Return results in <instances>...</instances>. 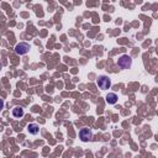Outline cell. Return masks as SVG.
<instances>
[{
    "mask_svg": "<svg viewBox=\"0 0 158 158\" xmlns=\"http://www.w3.org/2000/svg\"><path fill=\"white\" fill-rule=\"evenodd\" d=\"M1 68H2V64H1V63H0V70H1Z\"/></svg>",
    "mask_w": 158,
    "mask_h": 158,
    "instance_id": "9c48e42d",
    "label": "cell"
},
{
    "mask_svg": "<svg viewBox=\"0 0 158 158\" xmlns=\"http://www.w3.org/2000/svg\"><path fill=\"white\" fill-rule=\"evenodd\" d=\"M98 85H99L100 89L106 90V89H109V88L111 86V80H110L109 77L101 75V77H99V79H98Z\"/></svg>",
    "mask_w": 158,
    "mask_h": 158,
    "instance_id": "7a4b0ae2",
    "label": "cell"
},
{
    "mask_svg": "<svg viewBox=\"0 0 158 158\" xmlns=\"http://www.w3.org/2000/svg\"><path fill=\"white\" fill-rule=\"evenodd\" d=\"M28 51H30V44L26 43V42H21V43H19V44L15 47V52H16L17 54H20V56L26 54Z\"/></svg>",
    "mask_w": 158,
    "mask_h": 158,
    "instance_id": "277c9868",
    "label": "cell"
},
{
    "mask_svg": "<svg viewBox=\"0 0 158 158\" xmlns=\"http://www.w3.org/2000/svg\"><path fill=\"white\" fill-rule=\"evenodd\" d=\"M117 64H118V67L122 68V69H128V68H131V65H132V59H131L130 56L123 54V56H121V57L118 58Z\"/></svg>",
    "mask_w": 158,
    "mask_h": 158,
    "instance_id": "6da1fadb",
    "label": "cell"
},
{
    "mask_svg": "<svg viewBox=\"0 0 158 158\" xmlns=\"http://www.w3.org/2000/svg\"><path fill=\"white\" fill-rule=\"evenodd\" d=\"M79 137H80V139L83 142H89L93 138V132L89 128H81L79 131Z\"/></svg>",
    "mask_w": 158,
    "mask_h": 158,
    "instance_id": "3957f363",
    "label": "cell"
},
{
    "mask_svg": "<svg viewBox=\"0 0 158 158\" xmlns=\"http://www.w3.org/2000/svg\"><path fill=\"white\" fill-rule=\"evenodd\" d=\"M4 109V101H2V99H0V111Z\"/></svg>",
    "mask_w": 158,
    "mask_h": 158,
    "instance_id": "ba28073f",
    "label": "cell"
},
{
    "mask_svg": "<svg viewBox=\"0 0 158 158\" xmlns=\"http://www.w3.org/2000/svg\"><path fill=\"white\" fill-rule=\"evenodd\" d=\"M106 102L107 104H116L117 102V95L115 93H109L106 95Z\"/></svg>",
    "mask_w": 158,
    "mask_h": 158,
    "instance_id": "52a82bcc",
    "label": "cell"
},
{
    "mask_svg": "<svg viewBox=\"0 0 158 158\" xmlns=\"http://www.w3.org/2000/svg\"><path fill=\"white\" fill-rule=\"evenodd\" d=\"M23 109L21 107V106H16V107H14L12 109V116L14 117H17V118H20V117H22L23 116Z\"/></svg>",
    "mask_w": 158,
    "mask_h": 158,
    "instance_id": "5b68a950",
    "label": "cell"
},
{
    "mask_svg": "<svg viewBox=\"0 0 158 158\" xmlns=\"http://www.w3.org/2000/svg\"><path fill=\"white\" fill-rule=\"evenodd\" d=\"M27 131H28L31 135H37V133L40 132V127H38L37 123H30V125L27 126Z\"/></svg>",
    "mask_w": 158,
    "mask_h": 158,
    "instance_id": "8992f818",
    "label": "cell"
}]
</instances>
